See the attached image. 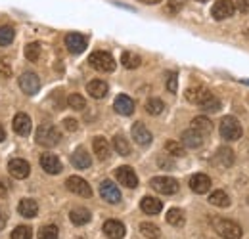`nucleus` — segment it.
Wrapping results in <instances>:
<instances>
[{
	"mask_svg": "<svg viewBox=\"0 0 249 239\" xmlns=\"http://www.w3.org/2000/svg\"><path fill=\"white\" fill-rule=\"evenodd\" d=\"M60 138H62L60 130H58L54 124H50V122L40 124V126L36 128V134H35L36 144L42 146V148H54V146H58V144H60Z\"/></svg>",
	"mask_w": 249,
	"mask_h": 239,
	"instance_id": "nucleus-1",
	"label": "nucleus"
},
{
	"mask_svg": "<svg viewBox=\"0 0 249 239\" xmlns=\"http://www.w3.org/2000/svg\"><path fill=\"white\" fill-rule=\"evenodd\" d=\"M213 230L224 239H240L244 234L240 224L226 220V218H213Z\"/></svg>",
	"mask_w": 249,
	"mask_h": 239,
	"instance_id": "nucleus-2",
	"label": "nucleus"
},
{
	"mask_svg": "<svg viewBox=\"0 0 249 239\" xmlns=\"http://www.w3.org/2000/svg\"><path fill=\"white\" fill-rule=\"evenodd\" d=\"M218 130H220V136L224 140H228V142H236V140L242 138V124L236 117H230V115L224 117L220 120V128Z\"/></svg>",
	"mask_w": 249,
	"mask_h": 239,
	"instance_id": "nucleus-3",
	"label": "nucleus"
},
{
	"mask_svg": "<svg viewBox=\"0 0 249 239\" xmlns=\"http://www.w3.org/2000/svg\"><path fill=\"white\" fill-rule=\"evenodd\" d=\"M89 63L92 65L96 71H100V73H111V71H115V60H113V56L107 54V52H102V50L92 52L90 58H89Z\"/></svg>",
	"mask_w": 249,
	"mask_h": 239,
	"instance_id": "nucleus-4",
	"label": "nucleus"
},
{
	"mask_svg": "<svg viewBox=\"0 0 249 239\" xmlns=\"http://www.w3.org/2000/svg\"><path fill=\"white\" fill-rule=\"evenodd\" d=\"M150 184L157 193H163V195H173L178 191V182L171 176H156V178H152Z\"/></svg>",
	"mask_w": 249,
	"mask_h": 239,
	"instance_id": "nucleus-5",
	"label": "nucleus"
},
{
	"mask_svg": "<svg viewBox=\"0 0 249 239\" xmlns=\"http://www.w3.org/2000/svg\"><path fill=\"white\" fill-rule=\"evenodd\" d=\"M67 189L75 195H81V197H90L92 195V188L87 180H83L81 176H69L67 182H65Z\"/></svg>",
	"mask_w": 249,
	"mask_h": 239,
	"instance_id": "nucleus-6",
	"label": "nucleus"
},
{
	"mask_svg": "<svg viewBox=\"0 0 249 239\" xmlns=\"http://www.w3.org/2000/svg\"><path fill=\"white\" fill-rule=\"evenodd\" d=\"M236 12V4L234 0H217L211 8V16L220 21V19H226V17H232Z\"/></svg>",
	"mask_w": 249,
	"mask_h": 239,
	"instance_id": "nucleus-7",
	"label": "nucleus"
},
{
	"mask_svg": "<svg viewBox=\"0 0 249 239\" xmlns=\"http://www.w3.org/2000/svg\"><path fill=\"white\" fill-rule=\"evenodd\" d=\"M100 195H102L104 201H107L111 205H115V203L121 201V191H119V188L111 180H104L100 184Z\"/></svg>",
	"mask_w": 249,
	"mask_h": 239,
	"instance_id": "nucleus-8",
	"label": "nucleus"
},
{
	"mask_svg": "<svg viewBox=\"0 0 249 239\" xmlns=\"http://www.w3.org/2000/svg\"><path fill=\"white\" fill-rule=\"evenodd\" d=\"M65 46L71 54H83L89 46V40H87V36H83L79 33H69L65 36Z\"/></svg>",
	"mask_w": 249,
	"mask_h": 239,
	"instance_id": "nucleus-9",
	"label": "nucleus"
},
{
	"mask_svg": "<svg viewBox=\"0 0 249 239\" xmlns=\"http://www.w3.org/2000/svg\"><path fill=\"white\" fill-rule=\"evenodd\" d=\"M8 172H10L14 178L23 180L29 176L31 167H29V163H27L25 159H12V161L8 163Z\"/></svg>",
	"mask_w": 249,
	"mask_h": 239,
	"instance_id": "nucleus-10",
	"label": "nucleus"
},
{
	"mask_svg": "<svg viewBox=\"0 0 249 239\" xmlns=\"http://www.w3.org/2000/svg\"><path fill=\"white\" fill-rule=\"evenodd\" d=\"M19 88L23 90L27 96H35L40 88V79L35 73H23L19 77Z\"/></svg>",
	"mask_w": 249,
	"mask_h": 239,
	"instance_id": "nucleus-11",
	"label": "nucleus"
},
{
	"mask_svg": "<svg viewBox=\"0 0 249 239\" xmlns=\"http://www.w3.org/2000/svg\"><path fill=\"white\" fill-rule=\"evenodd\" d=\"M130 134H132V138L138 146H150L152 144V132L146 128L144 122H134Z\"/></svg>",
	"mask_w": 249,
	"mask_h": 239,
	"instance_id": "nucleus-12",
	"label": "nucleus"
},
{
	"mask_svg": "<svg viewBox=\"0 0 249 239\" xmlns=\"http://www.w3.org/2000/svg\"><path fill=\"white\" fill-rule=\"evenodd\" d=\"M211 96L213 94L205 88V86H192V88L186 90V100L192 102V103H196V105H203Z\"/></svg>",
	"mask_w": 249,
	"mask_h": 239,
	"instance_id": "nucleus-13",
	"label": "nucleus"
},
{
	"mask_svg": "<svg viewBox=\"0 0 249 239\" xmlns=\"http://www.w3.org/2000/svg\"><path fill=\"white\" fill-rule=\"evenodd\" d=\"M40 167L44 169V172L48 174H60L62 172V161L54 155V153H44L40 157Z\"/></svg>",
	"mask_w": 249,
	"mask_h": 239,
	"instance_id": "nucleus-14",
	"label": "nucleus"
},
{
	"mask_svg": "<svg viewBox=\"0 0 249 239\" xmlns=\"http://www.w3.org/2000/svg\"><path fill=\"white\" fill-rule=\"evenodd\" d=\"M115 176L119 180V184H123L124 188H136L138 186V176H136V172L130 169V167H119L117 169V172H115Z\"/></svg>",
	"mask_w": 249,
	"mask_h": 239,
	"instance_id": "nucleus-15",
	"label": "nucleus"
},
{
	"mask_svg": "<svg viewBox=\"0 0 249 239\" xmlns=\"http://www.w3.org/2000/svg\"><path fill=\"white\" fill-rule=\"evenodd\" d=\"M190 189L194 193H207L211 189V178L207 174H194L190 178Z\"/></svg>",
	"mask_w": 249,
	"mask_h": 239,
	"instance_id": "nucleus-16",
	"label": "nucleus"
},
{
	"mask_svg": "<svg viewBox=\"0 0 249 239\" xmlns=\"http://www.w3.org/2000/svg\"><path fill=\"white\" fill-rule=\"evenodd\" d=\"M180 140H182V146H184V148H190V150H196V148H201V146H203V134H199V132L194 130V128L184 130Z\"/></svg>",
	"mask_w": 249,
	"mask_h": 239,
	"instance_id": "nucleus-17",
	"label": "nucleus"
},
{
	"mask_svg": "<svg viewBox=\"0 0 249 239\" xmlns=\"http://www.w3.org/2000/svg\"><path fill=\"white\" fill-rule=\"evenodd\" d=\"M92 148H94L96 157H98L100 161H107V159H109V155H111V146H109V142H107L104 136H96V138H94Z\"/></svg>",
	"mask_w": 249,
	"mask_h": 239,
	"instance_id": "nucleus-18",
	"label": "nucleus"
},
{
	"mask_svg": "<svg viewBox=\"0 0 249 239\" xmlns=\"http://www.w3.org/2000/svg\"><path fill=\"white\" fill-rule=\"evenodd\" d=\"M14 132L18 134V136H29V132H31V119H29V115H25V113H18L16 117H14Z\"/></svg>",
	"mask_w": 249,
	"mask_h": 239,
	"instance_id": "nucleus-19",
	"label": "nucleus"
},
{
	"mask_svg": "<svg viewBox=\"0 0 249 239\" xmlns=\"http://www.w3.org/2000/svg\"><path fill=\"white\" fill-rule=\"evenodd\" d=\"M104 234L109 239H123L124 238V224L119 220H107L104 224Z\"/></svg>",
	"mask_w": 249,
	"mask_h": 239,
	"instance_id": "nucleus-20",
	"label": "nucleus"
},
{
	"mask_svg": "<svg viewBox=\"0 0 249 239\" xmlns=\"http://www.w3.org/2000/svg\"><path fill=\"white\" fill-rule=\"evenodd\" d=\"M113 107H115V111H117L119 115H124V117H128V115L134 113V102H132L128 96H124V94L115 98Z\"/></svg>",
	"mask_w": 249,
	"mask_h": 239,
	"instance_id": "nucleus-21",
	"label": "nucleus"
},
{
	"mask_svg": "<svg viewBox=\"0 0 249 239\" xmlns=\"http://www.w3.org/2000/svg\"><path fill=\"white\" fill-rule=\"evenodd\" d=\"M107 90H109V86H107V83H104V81H90L89 83V86H87V92L92 96L94 100H102V98H106L107 96Z\"/></svg>",
	"mask_w": 249,
	"mask_h": 239,
	"instance_id": "nucleus-22",
	"label": "nucleus"
},
{
	"mask_svg": "<svg viewBox=\"0 0 249 239\" xmlns=\"http://www.w3.org/2000/svg\"><path fill=\"white\" fill-rule=\"evenodd\" d=\"M71 163H73L75 169H83L85 171V169H89L92 165V159H90V155L87 151L81 148V150H77L71 155Z\"/></svg>",
	"mask_w": 249,
	"mask_h": 239,
	"instance_id": "nucleus-23",
	"label": "nucleus"
},
{
	"mask_svg": "<svg viewBox=\"0 0 249 239\" xmlns=\"http://www.w3.org/2000/svg\"><path fill=\"white\" fill-rule=\"evenodd\" d=\"M215 161L222 169H230L234 165V151L230 148H218L217 153H215Z\"/></svg>",
	"mask_w": 249,
	"mask_h": 239,
	"instance_id": "nucleus-24",
	"label": "nucleus"
},
{
	"mask_svg": "<svg viewBox=\"0 0 249 239\" xmlns=\"http://www.w3.org/2000/svg\"><path fill=\"white\" fill-rule=\"evenodd\" d=\"M18 210H19V214H21V216H25V218H33V216H36V214H38V205H36V201H35V199H21V201H19V205H18Z\"/></svg>",
	"mask_w": 249,
	"mask_h": 239,
	"instance_id": "nucleus-25",
	"label": "nucleus"
},
{
	"mask_svg": "<svg viewBox=\"0 0 249 239\" xmlns=\"http://www.w3.org/2000/svg\"><path fill=\"white\" fill-rule=\"evenodd\" d=\"M140 209L144 210L146 214H159L161 209H163V203L156 197H144L140 201Z\"/></svg>",
	"mask_w": 249,
	"mask_h": 239,
	"instance_id": "nucleus-26",
	"label": "nucleus"
},
{
	"mask_svg": "<svg viewBox=\"0 0 249 239\" xmlns=\"http://www.w3.org/2000/svg\"><path fill=\"white\" fill-rule=\"evenodd\" d=\"M69 218H71V222H73L75 226H83V224L90 222V210L83 209V207H77V209L71 210Z\"/></svg>",
	"mask_w": 249,
	"mask_h": 239,
	"instance_id": "nucleus-27",
	"label": "nucleus"
},
{
	"mask_svg": "<svg viewBox=\"0 0 249 239\" xmlns=\"http://www.w3.org/2000/svg\"><path fill=\"white\" fill-rule=\"evenodd\" d=\"M192 128L197 130L199 134L207 136V134L213 132V122L207 119V117H196V119L192 120Z\"/></svg>",
	"mask_w": 249,
	"mask_h": 239,
	"instance_id": "nucleus-28",
	"label": "nucleus"
},
{
	"mask_svg": "<svg viewBox=\"0 0 249 239\" xmlns=\"http://www.w3.org/2000/svg\"><path fill=\"white\" fill-rule=\"evenodd\" d=\"M209 203L218 207V209H226V207L230 205V197L226 195V191L217 189V191H213V193L209 195Z\"/></svg>",
	"mask_w": 249,
	"mask_h": 239,
	"instance_id": "nucleus-29",
	"label": "nucleus"
},
{
	"mask_svg": "<svg viewBox=\"0 0 249 239\" xmlns=\"http://www.w3.org/2000/svg\"><path fill=\"white\" fill-rule=\"evenodd\" d=\"M167 222L171 226H175V228H182L184 222H186V216L180 209H171L167 212Z\"/></svg>",
	"mask_w": 249,
	"mask_h": 239,
	"instance_id": "nucleus-30",
	"label": "nucleus"
},
{
	"mask_svg": "<svg viewBox=\"0 0 249 239\" xmlns=\"http://www.w3.org/2000/svg\"><path fill=\"white\" fill-rule=\"evenodd\" d=\"M140 232H142V236L148 239H159L161 238V232H159V228H157L156 224H152V222H142L140 224Z\"/></svg>",
	"mask_w": 249,
	"mask_h": 239,
	"instance_id": "nucleus-31",
	"label": "nucleus"
},
{
	"mask_svg": "<svg viewBox=\"0 0 249 239\" xmlns=\"http://www.w3.org/2000/svg\"><path fill=\"white\" fill-rule=\"evenodd\" d=\"M16 38V31L10 25H2L0 27V46H10Z\"/></svg>",
	"mask_w": 249,
	"mask_h": 239,
	"instance_id": "nucleus-32",
	"label": "nucleus"
},
{
	"mask_svg": "<svg viewBox=\"0 0 249 239\" xmlns=\"http://www.w3.org/2000/svg\"><path fill=\"white\" fill-rule=\"evenodd\" d=\"M121 63L126 69H136V67H140L142 60H140V56H136L132 52H124L123 56H121Z\"/></svg>",
	"mask_w": 249,
	"mask_h": 239,
	"instance_id": "nucleus-33",
	"label": "nucleus"
},
{
	"mask_svg": "<svg viewBox=\"0 0 249 239\" xmlns=\"http://www.w3.org/2000/svg\"><path fill=\"white\" fill-rule=\"evenodd\" d=\"M113 148H115V151H117L119 155H123V157L130 155V146H128V142L124 140L121 134H117V136L113 138Z\"/></svg>",
	"mask_w": 249,
	"mask_h": 239,
	"instance_id": "nucleus-34",
	"label": "nucleus"
},
{
	"mask_svg": "<svg viewBox=\"0 0 249 239\" xmlns=\"http://www.w3.org/2000/svg\"><path fill=\"white\" fill-rule=\"evenodd\" d=\"M163 102L159 100V98H150L148 102H146V111L150 113V115H159V113H163Z\"/></svg>",
	"mask_w": 249,
	"mask_h": 239,
	"instance_id": "nucleus-35",
	"label": "nucleus"
},
{
	"mask_svg": "<svg viewBox=\"0 0 249 239\" xmlns=\"http://www.w3.org/2000/svg\"><path fill=\"white\" fill-rule=\"evenodd\" d=\"M58 236H60V232H58V228L52 226V224L42 226V228L38 230V239H58Z\"/></svg>",
	"mask_w": 249,
	"mask_h": 239,
	"instance_id": "nucleus-36",
	"label": "nucleus"
},
{
	"mask_svg": "<svg viewBox=\"0 0 249 239\" xmlns=\"http://www.w3.org/2000/svg\"><path fill=\"white\" fill-rule=\"evenodd\" d=\"M25 58L29 61H38V58H40V44L38 42H29L25 46Z\"/></svg>",
	"mask_w": 249,
	"mask_h": 239,
	"instance_id": "nucleus-37",
	"label": "nucleus"
},
{
	"mask_svg": "<svg viewBox=\"0 0 249 239\" xmlns=\"http://www.w3.org/2000/svg\"><path fill=\"white\" fill-rule=\"evenodd\" d=\"M165 150L169 151L173 157H182V155L186 153V148H184L180 142H173V140L165 144Z\"/></svg>",
	"mask_w": 249,
	"mask_h": 239,
	"instance_id": "nucleus-38",
	"label": "nucleus"
},
{
	"mask_svg": "<svg viewBox=\"0 0 249 239\" xmlns=\"http://www.w3.org/2000/svg\"><path fill=\"white\" fill-rule=\"evenodd\" d=\"M67 103H69V107H71V109H77V111H81V109H85V107H87L85 98H83V96H79V94H71V96L67 98Z\"/></svg>",
	"mask_w": 249,
	"mask_h": 239,
	"instance_id": "nucleus-39",
	"label": "nucleus"
},
{
	"mask_svg": "<svg viewBox=\"0 0 249 239\" xmlns=\"http://www.w3.org/2000/svg\"><path fill=\"white\" fill-rule=\"evenodd\" d=\"M12 239H33V232L29 226H18L12 232Z\"/></svg>",
	"mask_w": 249,
	"mask_h": 239,
	"instance_id": "nucleus-40",
	"label": "nucleus"
},
{
	"mask_svg": "<svg viewBox=\"0 0 249 239\" xmlns=\"http://www.w3.org/2000/svg\"><path fill=\"white\" fill-rule=\"evenodd\" d=\"M201 109H205V111H218L220 109V102H218V98H215V96H211L203 105H201Z\"/></svg>",
	"mask_w": 249,
	"mask_h": 239,
	"instance_id": "nucleus-41",
	"label": "nucleus"
},
{
	"mask_svg": "<svg viewBox=\"0 0 249 239\" xmlns=\"http://www.w3.org/2000/svg\"><path fill=\"white\" fill-rule=\"evenodd\" d=\"M178 88V79H177V73H169V77H167V90L169 92H177Z\"/></svg>",
	"mask_w": 249,
	"mask_h": 239,
	"instance_id": "nucleus-42",
	"label": "nucleus"
},
{
	"mask_svg": "<svg viewBox=\"0 0 249 239\" xmlns=\"http://www.w3.org/2000/svg\"><path fill=\"white\" fill-rule=\"evenodd\" d=\"M186 0H169V12H178Z\"/></svg>",
	"mask_w": 249,
	"mask_h": 239,
	"instance_id": "nucleus-43",
	"label": "nucleus"
},
{
	"mask_svg": "<svg viewBox=\"0 0 249 239\" xmlns=\"http://www.w3.org/2000/svg\"><path fill=\"white\" fill-rule=\"evenodd\" d=\"M63 126H65V130H69V132H75V130L79 128V124H77L75 119H65L63 120Z\"/></svg>",
	"mask_w": 249,
	"mask_h": 239,
	"instance_id": "nucleus-44",
	"label": "nucleus"
},
{
	"mask_svg": "<svg viewBox=\"0 0 249 239\" xmlns=\"http://www.w3.org/2000/svg\"><path fill=\"white\" fill-rule=\"evenodd\" d=\"M236 8H238L242 14H249V0H238V2H236Z\"/></svg>",
	"mask_w": 249,
	"mask_h": 239,
	"instance_id": "nucleus-45",
	"label": "nucleus"
},
{
	"mask_svg": "<svg viewBox=\"0 0 249 239\" xmlns=\"http://www.w3.org/2000/svg\"><path fill=\"white\" fill-rule=\"evenodd\" d=\"M10 73H12V71H10V67H8V65H2V63H0V77L8 79V77H10Z\"/></svg>",
	"mask_w": 249,
	"mask_h": 239,
	"instance_id": "nucleus-46",
	"label": "nucleus"
},
{
	"mask_svg": "<svg viewBox=\"0 0 249 239\" xmlns=\"http://www.w3.org/2000/svg\"><path fill=\"white\" fill-rule=\"evenodd\" d=\"M6 222H8V214H6L4 210L0 209V230H4V226H6Z\"/></svg>",
	"mask_w": 249,
	"mask_h": 239,
	"instance_id": "nucleus-47",
	"label": "nucleus"
},
{
	"mask_svg": "<svg viewBox=\"0 0 249 239\" xmlns=\"http://www.w3.org/2000/svg\"><path fill=\"white\" fill-rule=\"evenodd\" d=\"M0 197H6V186L0 182Z\"/></svg>",
	"mask_w": 249,
	"mask_h": 239,
	"instance_id": "nucleus-48",
	"label": "nucleus"
},
{
	"mask_svg": "<svg viewBox=\"0 0 249 239\" xmlns=\"http://www.w3.org/2000/svg\"><path fill=\"white\" fill-rule=\"evenodd\" d=\"M6 140V132H4V128L0 126V142H4Z\"/></svg>",
	"mask_w": 249,
	"mask_h": 239,
	"instance_id": "nucleus-49",
	"label": "nucleus"
},
{
	"mask_svg": "<svg viewBox=\"0 0 249 239\" xmlns=\"http://www.w3.org/2000/svg\"><path fill=\"white\" fill-rule=\"evenodd\" d=\"M140 2H144V4H159L161 0H140Z\"/></svg>",
	"mask_w": 249,
	"mask_h": 239,
	"instance_id": "nucleus-50",
	"label": "nucleus"
},
{
	"mask_svg": "<svg viewBox=\"0 0 249 239\" xmlns=\"http://www.w3.org/2000/svg\"><path fill=\"white\" fill-rule=\"evenodd\" d=\"M197 2H209V0H197Z\"/></svg>",
	"mask_w": 249,
	"mask_h": 239,
	"instance_id": "nucleus-51",
	"label": "nucleus"
}]
</instances>
